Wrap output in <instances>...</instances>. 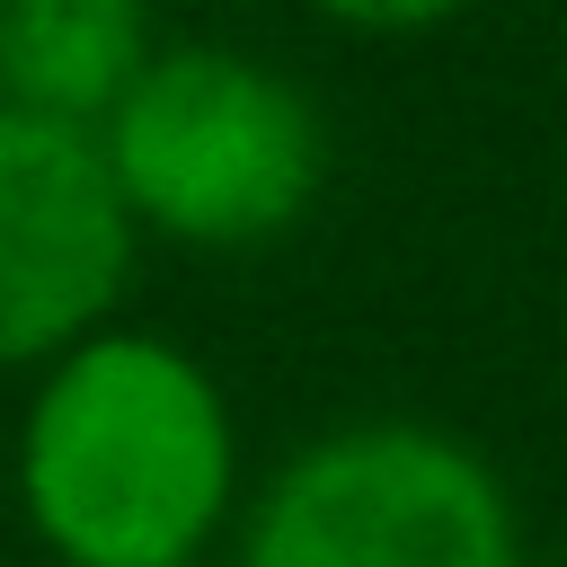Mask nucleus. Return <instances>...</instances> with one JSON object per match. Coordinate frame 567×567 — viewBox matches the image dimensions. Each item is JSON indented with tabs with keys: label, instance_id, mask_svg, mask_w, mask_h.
<instances>
[{
	"label": "nucleus",
	"instance_id": "obj_6",
	"mask_svg": "<svg viewBox=\"0 0 567 567\" xmlns=\"http://www.w3.org/2000/svg\"><path fill=\"white\" fill-rule=\"evenodd\" d=\"M319 18H337V27H363V35H408V27H434V18H452L461 0H310Z\"/></svg>",
	"mask_w": 567,
	"mask_h": 567
},
{
	"label": "nucleus",
	"instance_id": "obj_4",
	"mask_svg": "<svg viewBox=\"0 0 567 567\" xmlns=\"http://www.w3.org/2000/svg\"><path fill=\"white\" fill-rule=\"evenodd\" d=\"M133 239L97 133L0 97V372H35L106 328L133 284Z\"/></svg>",
	"mask_w": 567,
	"mask_h": 567
},
{
	"label": "nucleus",
	"instance_id": "obj_2",
	"mask_svg": "<svg viewBox=\"0 0 567 567\" xmlns=\"http://www.w3.org/2000/svg\"><path fill=\"white\" fill-rule=\"evenodd\" d=\"M133 230L239 257L284 239L328 186V124L301 80L230 44H168L89 124Z\"/></svg>",
	"mask_w": 567,
	"mask_h": 567
},
{
	"label": "nucleus",
	"instance_id": "obj_3",
	"mask_svg": "<svg viewBox=\"0 0 567 567\" xmlns=\"http://www.w3.org/2000/svg\"><path fill=\"white\" fill-rule=\"evenodd\" d=\"M239 567H523V523L478 443L337 425L266 470Z\"/></svg>",
	"mask_w": 567,
	"mask_h": 567
},
{
	"label": "nucleus",
	"instance_id": "obj_5",
	"mask_svg": "<svg viewBox=\"0 0 567 567\" xmlns=\"http://www.w3.org/2000/svg\"><path fill=\"white\" fill-rule=\"evenodd\" d=\"M151 62V0H0V97L97 124Z\"/></svg>",
	"mask_w": 567,
	"mask_h": 567
},
{
	"label": "nucleus",
	"instance_id": "obj_1",
	"mask_svg": "<svg viewBox=\"0 0 567 567\" xmlns=\"http://www.w3.org/2000/svg\"><path fill=\"white\" fill-rule=\"evenodd\" d=\"M18 505L62 567H186L239 505L221 381L151 328H89L27 399Z\"/></svg>",
	"mask_w": 567,
	"mask_h": 567
}]
</instances>
